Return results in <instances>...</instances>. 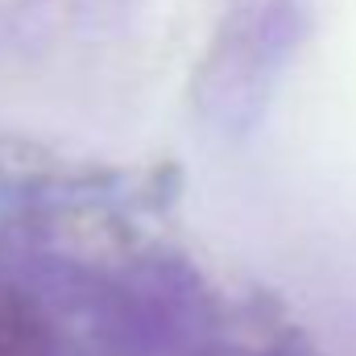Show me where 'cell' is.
I'll use <instances>...</instances> for the list:
<instances>
[{
	"instance_id": "obj_1",
	"label": "cell",
	"mask_w": 356,
	"mask_h": 356,
	"mask_svg": "<svg viewBox=\"0 0 356 356\" xmlns=\"http://www.w3.org/2000/svg\"><path fill=\"white\" fill-rule=\"evenodd\" d=\"M0 356H25V353H21V340H17V332H13L8 323H0Z\"/></svg>"
}]
</instances>
